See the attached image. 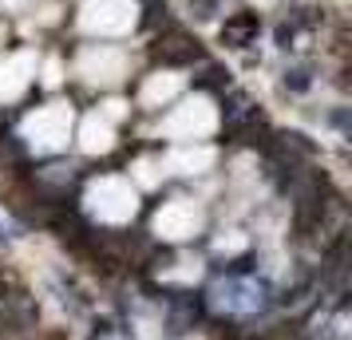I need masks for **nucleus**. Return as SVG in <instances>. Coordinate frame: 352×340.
Masks as SVG:
<instances>
[{"label": "nucleus", "mask_w": 352, "mask_h": 340, "mask_svg": "<svg viewBox=\"0 0 352 340\" xmlns=\"http://www.w3.org/2000/svg\"><path fill=\"white\" fill-rule=\"evenodd\" d=\"M80 24L96 36H123L135 28V0H87Z\"/></svg>", "instance_id": "1"}, {"label": "nucleus", "mask_w": 352, "mask_h": 340, "mask_svg": "<svg viewBox=\"0 0 352 340\" xmlns=\"http://www.w3.org/2000/svg\"><path fill=\"white\" fill-rule=\"evenodd\" d=\"M67 131H72V107L64 103H52L44 111H36L28 123H24V135L36 150H56V146L67 143Z\"/></svg>", "instance_id": "2"}, {"label": "nucleus", "mask_w": 352, "mask_h": 340, "mask_svg": "<svg viewBox=\"0 0 352 340\" xmlns=\"http://www.w3.org/2000/svg\"><path fill=\"white\" fill-rule=\"evenodd\" d=\"M87 202H91V210L103 222H127L131 214H135V190L123 179H99L87 190Z\"/></svg>", "instance_id": "3"}, {"label": "nucleus", "mask_w": 352, "mask_h": 340, "mask_svg": "<svg viewBox=\"0 0 352 340\" xmlns=\"http://www.w3.org/2000/svg\"><path fill=\"white\" fill-rule=\"evenodd\" d=\"M214 123H218L214 103H210V99H190V103H182L162 127H166L170 139H202V135L214 131Z\"/></svg>", "instance_id": "4"}, {"label": "nucleus", "mask_w": 352, "mask_h": 340, "mask_svg": "<svg viewBox=\"0 0 352 340\" xmlns=\"http://www.w3.org/2000/svg\"><path fill=\"white\" fill-rule=\"evenodd\" d=\"M155 226H159L162 238H190L194 229L202 226V214H198V206L194 202H170V206H162L159 218H155Z\"/></svg>", "instance_id": "5"}, {"label": "nucleus", "mask_w": 352, "mask_h": 340, "mask_svg": "<svg viewBox=\"0 0 352 340\" xmlns=\"http://www.w3.org/2000/svg\"><path fill=\"white\" fill-rule=\"evenodd\" d=\"M83 76L87 80H103V83H111L123 76V56L115 48H91L87 56H83Z\"/></svg>", "instance_id": "6"}, {"label": "nucleus", "mask_w": 352, "mask_h": 340, "mask_svg": "<svg viewBox=\"0 0 352 340\" xmlns=\"http://www.w3.org/2000/svg\"><path fill=\"white\" fill-rule=\"evenodd\" d=\"M32 80V56H12L0 64V99H16Z\"/></svg>", "instance_id": "7"}, {"label": "nucleus", "mask_w": 352, "mask_h": 340, "mask_svg": "<svg viewBox=\"0 0 352 340\" xmlns=\"http://www.w3.org/2000/svg\"><path fill=\"white\" fill-rule=\"evenodd\" d=\"M107 146H111V127L103 119H87L83 123V150L96 155V150H107Z\"/></svg>", "instance_id": "8"}, {"label": "nucleus", "mask_w": 352, "mask_h": 340, "mask_svg": "<svg viewBox=\"0 0 352 340\" xmlns=\"http://www.w3.org/2000/svg\"><path fill=\"white\" fill-rule=\"evenodd\" d=\"M214 162V150H182V155H170V166L175 170H182V174H194V170H202V166H210Z\"/></svg>", "instance_id": "9"}, {"label": "nucleus", "mask_w": 352, "mask_h": 340, "mask_svg": "<svg viewBox=\"0 0 352 340\" xmlns=\"http://www.w3.org/2000/svg\"><path fill=\"white\" fill-rule=\"evenodd\" d=\"M178 91V80L175 76H170V80H162V76H155V80H151V87H146L143 91V103H155V99H166V95H175Z\"/></svg>", "instance_id": "10"}]
</instances>
